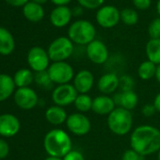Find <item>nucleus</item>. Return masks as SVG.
I'll return each instance as SVG.
<instances>
[{
    "label": "nucleus",
    "mask_w": 160,
    "mask_h": 160,
    "mask_svg": "<svg viewBox=\"0 0 160 160\" xmlns=\"http://www.w3.org/2000/svg\"><path fill=\"white\" fill-rule=\"evenodd\" d=\"M130 145L133 150L143 156L158 152L160 150V130L148 124L139 125L131 133Z\"/></svg>",
    "instance_id": "1"
},
{
    "label": "nucleus",
    "mask_w": 160,
    "mask_h": 160,
    "mask_svg": "<svg viewBox=\"0 0 160 160\" xmlns=\"http://www.w3.org/2000/svg\"><path fill=\"white\" fill-rule=\"evenodd\" d=\"M43 147L49 156L63 158L72 149V139L62 129H52L44 137Z\"/></svg>",
    "instance_id": "2"
},
{
    "label": "nucleus",
    "mask_w": 160,
    "mask_h": 160,
    "mask_svg": "<svg viewBox=\"0 0 160 160\" xmlns=\"http://www.w3.org/2000/svg\"><path fill=\"white\" fill-rule=\"evenodd\" d=\"M95 27L88 20H76L68 28V38L80 46H87L95 40Z\"/></svg>",
    "instance_id": "3"
},
{
    "label": "nucleus",
    "mask_w": 160,
    "mask_h": 160,
    "mask_svg": "<svg viewBox=\"0 0 160 160\" xmlns=\"http://www.w3.org/2000/svg\"><path fill=\"white\" fill-rule=\"evenodd\" d=\"M108 126L116 136L127 135L133 127V116L131 111L116 107L108 116Z\"/></svg>",
    "instance_id": "4"
},
{
    "label": "nucleus",
    "mask_w": 160,
    "mask_h": 160,
    "mask_svg": "<svg viewBox=\"0 0 160 160\" xmlns=\"http://www.w3.org/2000/svg\"><path fill=\"white\" fill-rule=\"evenodd\" d=\"M73 42L68 37H58L55 39L47 49L49 58L53 62L65 61L73 54Z\"/></svg>",
    "instance_id": "5"
},
{
    "label": "nucleus",
    "mask_w": 160,
    "mask_h": 160,
    "mask_svg": "<svg viewBox=\"0 0 160 160\" xmlns=\"http://www.w3.org/2000/svg\"><path fill=\"white\" fill-rule=\"evenodd\" d=\"M52 82L58 85L69 84L74 77V71L71 64L66 61L53 62L47 69Z\"/></svg>",
    "instance_id": "6"
},
{
    "label": "nucleus",
    "mask_w": 160,
    "mask_h": 160,
    "mask_svg": "<svg viewBox=\"0 0 160 160\" xmlns=\"http://www.w3.org/2000/svg\"><path fill=\"white\" fill-rule=\"evenodd\" d=\"M66 126L68 130L75 136L82 137L90 133L92 129V123L90 119L84 113H72L68 115L66 121Z\"/></svg>",
    "instance_id": "7"
},
{
    "label": "nucleus",
    "mask_w": 160,
    "mask_h": 160,
    "mask_svg": "<svg viewBox=\"0 0 160 160\" xmlns=\"http://www.w3.org/2000/svg\"><path fill=\"white\" fill-rule=\"evenodd\" d=\"M95 19L103 28H112L121 21V12L114 6L105 5L98 9Z\"/></svg>",
    "instance_id": "8"
},
{
    "label": "nucleus",
    "mask_w": 160,
    "mask_h": 160,
    "mask_svg": "<svg viewBox=\"0 0 160 160\" xmlns=\"http://www.w3.org/2000/svg\"><path fill=\"white\" fill-rule=\"evenodd\" d=\"M77 95L78 92L73 87V85H58L52 92V100L56 106L64 108L73 104Z\"/></svg>",
    "instance_id": "9"
},
{
    "label": "nucleus",
    "mask_w": 160,
    "mask_h": 160,
    "mask_svg": "<svg viewBox=\"0 0 160 160\" xmlns=\"http://www.w3.org/2000/svg\"><path fill=\"white\" fill-rule=\"evenodd\" d=\"M28 63L30 69L36 72L47 71L50 66V58L47 51L40 46L32 47L28 53Z\"/></svg>",
    "instance_id": "10"
},
{
    "label": "nucleus",
    "mask_w": 160,
    "mask_h": 160,
    "mask_svg": "<svg viewBox=\"0 0 160 160\" xmlns=\"http://www.w3.org/2000/svg\"><path fill=\"white\" fill-rule=\"evenodd\" d=\"M86 55L92 63L97 65L107 63L109 58V52L107 45L102 41L96 39L86 46Z\"/></svg>",
    "instance_id": "11"
},
{
    "label": "nucleus",
    "mask_w": 160,
    "mask_h": 160,
    "mask_svg": "<svg viewBox=\"0 0 160 160\" xmlns=\"http://www.w3.org/2000/svg\"><path fill=\"white\" fill-rule=\"evenodd\" d=\"M14 102L20 108L29 110L38 105L39 97L36 92L29 87L18 88L14 92Z\"/></svg>",
    "instance_id": "12"
},
{
    "label": "nucleus",
    "mask_w": 160,
    "mask_h": 160,
    "mask_svg": "<svg viewBox=\"0 0 160 160\" xmlns=\"http://www.w3.org/2000/svg\"><path fill=\"white\" fill-rule=\"evenodd\" d=\"M72 81V85L78 93L88 94L94 85V76L91 71L83 69L76 72Z\"/></svg>",
    "instance_id": "13"
},
{
    "label": "nucleus",
    "mask_w": 160,
    "mask_h": 160,
    "mask_svg": "<svg viewBox=\"0 0 160 160\" xmlns=\"http://www.w3.org/2000/svg\"><path fill=\"white\" fill-rule=\"evenodd\" d=\"M20 121L12 114L5 113L0 115V136L11 138L20 131Z\"/></svg>",
    "instance_id": "14"
},
{
    "label": "nucleus",
    "mask_w": 160,
    "mask_h": 160,
    "mask_svg": "<svg viewBox=\"0 0 160 160\" xmlns=\"http://www.w3.org/2000/svg\"><path fill=\"white\" fill-rule=\"evenodd\" d=\"M120 85V77L115 72L104 73L97 81V89L104 95H109L114 93Z\"/></svg>",
    "instance_id": "15"
},
{
    "label": "nucleus",
    "mask_w": 160,
    "mask_h": 160,
    "mask_svg": "<svg viewBox=\"0 0 160 160\" xmlns=\"http://www.w3.org/2000/svg\"><path fill=\"white\" fill-rule=\"evenodd\" d=\"M116 108L114 100L109 95L101 94L92 100V110L100 116H108Z\"/></svg>",
    "instance_id": "16"
},
{
    "label": "nucleus",
    "mask_w": 160,
    "mask_h": 160,
    "mask_svg": "<svg viewBox=\"0 0 160 160\" xmlns=\"http://www.w3.org/2000/svg\"><path fill=\"white\" fill-rule=\"evenodd\" d=\"M72 17V10L68 6H59L56 7L50 13V22L51 24L58 28H61L69 25Z\"/></svg>",
    "instance_id": "17"
},
{
    "label": "nucleus",
    "mask_w": 160,
    "mask_h": 160,
    "mask_svg": "<svg viewBox=\"0 0 160 160\" xmlns=\"http://www.w3.org/2000/svg\"><path fill=\"white\" fill-rule=\"evenodd\" d=\"M116 107L131 111L138 104V96L134 91L119 92L112 97Z\"/></svg>",
    "instance_id": "18"
},
{
    "label": "nucleus",
    "mask_w": 160,
    "mask_h": 160,
    "mask_svg": "<svg viewBox=\"0 0 160 160\" xmlns=\"http://www.w3.org/2000/svg\"><path fill=\"white\" fill-rule=\"evenodd\" d=\"M68 118L67 112L64 108L58 106L49 107L45 111V119L46 121L53 125H60L66 122Z\"/></svg>",
    "instance_id": "19"
},
{
    "label": "nucleus",
    "mask_w": 160,
    "mask_h": 160,
    "mask_svg": "<svg viewBox=\"0 0 160 160\" xmlns=\"http://www.w3.org/2000/svg\"><path fill=\"white\" fill-rule=\"evenodd\" d=\"M24 16L30 22L37 23L42 20L44 17V10L42 5L34 3L32 1L28 2L23 7Z\"/></svg>",
    "instance_id": "20"
},
{
    "label": "nucleus",
    "mask_w": 160,
    "mask_h": 160,
    "mask_svg": "<svg viewBox=\"0 0 160 160\" xmlns=\"http://www.w3.org/2000/svg\"><path fill=\"white\" fill-rule=\"evenodd\" d=\"M15 47V42L12 33L0 27V55L8 56L11 55Z\"/></svg>",
    "instance_id": "21"
},
{
    "label": "nucleus",
    "mask_w": 160,
    "mask_h": 160,
    "mask_svg": "<svg viewBox=\"0 0 160 160\" xmlns=\"http://www.w3.org/2000/svg\"><path fill=\"white\" fill-rule=\"evenodd\" d=\"M15 84L13 78L6 73H0V102L10 98L14 92Z\"/></svg>",
    "instance_id": "22"
},
{
    "label": "nucleus",
    "mask_w": 160,
    "mask_h": 160,
    "mask_svg": "<svg viewBox=\"0 0 160 160\" xmlns=\"http://www.w3.org/2000/svg\"><path fill=\"white\" fill-rule=\"evenodd\" d=\"M35 75L29 69H20L18 70L14 76H13V81L16 87L18 88H27L29 87L32 82L34 81Z\"/></svg>",
    "instance_id": "23"
},
{
    "label": "nucleus",
    "mask_w": 160,
    "mask_h": 160,
    "mask_svg": "<svg viewBox=\"0 0 160 160\" xmlns=\"http://www.w3.org/2000/svg\"><path fill=\"white\" fill-rule=\"evenodd\" d=\"M145 51L148 60L155 65L160 64V39H150L146 44Z\"/></svg>",
    "instance_id": "24"
},
{
    "label": "nucleus",
    "mask_w": 160,
    "mask_h": 160,
    "mask_svg": "<svg viewBox=\"0 0 160 160\" xmlns=\"http://www.w3.org/2000/svg\"><path fill=\"white\" fill-rule=\"evenodd\" d=\"M155 71H156V65L147 59L139 64L138 68V75L141 80L148 81V80L154 77Z\"/></svg>",
    "instance_id": "25"
},
{
    "label": "nucleus",
    "mask_w": 160,
    "mask_h": 160,
    "mask_svg": "<svg viewBox=\"0 0 160 160\" xmlns=\"http://www.w3.org/2000/svg\"><path fill=\"white\" fill-rule=\"evenodd\" d=\"M92 98L89 94H82L78 93L73 106L80 113H86L92 110Z\"/></svg>",
    "instance_id": "26"
},
{
    "label": "nucleus",
    "mask_w": 160,
    "mask_h": 160,
    "mask_svg": "<svg viewBox=\"0 0 160 160\" xmlns=\"http://www.w3.org/2000/svg\"><path fill=\"white\" fill-rule=\"evenodd\" d=\"M121 20L126 26H134L138 22V14L136 10L126 8L121 11Z\"/></svg>",
    "instance_id": "27"
},
{
    "label": "nucleus",
    "mask_w": 160,
    "mask_h": 160,
    "mask_svg": "<svg viewBox=\"0 0 160 160\" xmlns=\"http://www.w3.org/2000/svg\"><path fill=\"white\" fill-rule=\"evenodd\" d=\"M34 81L40 86L42 87L44 89H50L52 87V85L54 84L52 82V80L47 72V71H43V72H36L35 74V78Z\"/></svg>",
    "instance_id": "28"
},
{
    "label": "nucleus",
    "mask_w": 160,
    "mask_h": 160,
    "mask_svg": "<svg viewBox=\"0 0 160 160\" xmlns=\"http://www.w3.org/2000/svg\"><path fill=\"white\" fill-rule=\"evenodd\" d=\"M135 87V80L131 75L123 74L120 77V85L119 89L121 92H129L134 91Z\"/></svg>",
    "instance_id": "29"
},
{
    "label": "nucleus",
    "mask_w": 160,
    "mask_h": 160,
    "mask_svg": "<svg viewBox=\"0 0 160 160\" xmlns=\"http://www.w3.org/2000/svg\"><path fill=\"white\" fill-rule=\"evenodd\" d=\"M148 34L151 39H160V17L154 18L148 27Z\"/></svg>",
    "instance_id": "30"
},
{
    "label": "nucleus",
    "mask_w": 160,
    "mask_h": 160,
    "mask_svg": "<svg viewBox=\"0 0 160 160\" xmlns=\"http://www.w3.org/2000/svg\"><path fill=\"white\" fill-rule=\"evenodd\" d=\"M79 6L87 10H96L103 7L105 0H77Z\"/></svg>",
    "instance_id": "31"
},
{
    "label": "nucleus",
    "mask_w": 160,
    "mask_h": 160,
    "mask_svg": "<svg viewBox=\"0 0 160 160\" xmlns=\"http://www.w3.org/2000/svg\"><path fill=\"white\" fill-rule=\"evenodd\" d=\"M122 160H145V156L130 148L122 153Z\"/></svg>",
    "instance_id": "32"
},
{
    "label": "nucleus",
    "mask_w": 160,
    "mask_h": 160,
    "mask_svg": "<svg viewBox=\"0 0 160 160\" xmlns=\"http://www.w3.org/2000/svg\"><path fill=\"white\" fill-rule=\"evenodd\" d=\"M63 160H85L83 153L76 150H72L63 158Z\"/></svg>",
    "instance_id": "33"
},
{
    "label": "nucleus",
    "mask_w": 160,
    "mask_h": 160,
    "mask_svg": "<svg viewBox=\"0 0 160 160\" xmlns=\"http://www.w3.org/2000/svg\"><path fill=\"white\" fill-rule=\"evenodd\" d=\"M133 5L139 11H145L151 7L152 0H132Z\"/></svg>",
    "instance_id": "34"
},
{
    "label": "nucleus",
    "mask_w": 160,
    "mask_h": 160,
    "mask_svg": "<svg viewBox=\"0 0 160 160\" xmlns=\"http://www.w3.org/2000/svg\"><path fill=\"white\" fill-rule=\"evenodd\" d=\"M155 112H157V111H156L153 104H146L141 108V113L145 117H152V115L155 114Z\"/></svg>",
    "instance_id": "35"
},
{
    "label": "nucleus",
    "mask_w": 160,
    "mask_h": 160,
    "mask_svg": "<svg viewBox=\"0 0 160 160\" xmlns=\"http://www.w3.org/2000/svg\"><path fill=\"white\" fill-rule=\"evenodd\" d=\"M9 152H10V147L7 141L0 138V159L7 157V155L9 154Z\"/></svg>",
    "instance_id": "36"
},
{
    "label": "nucleus",
    "mask_w": 160,
    "mask_h": 160,
    "mask_svg": "<svg viewBox=\"0 0 160 160\" xmlns=\"http://www.w3.org/2000/svg\"><path fill=\"white\" fill-rule=\"evenodd\" d=\"M5 1L13 7H24L28 2H29L28 0H5Z\"/></svg>",
    "instance_id": "37"
},
{
    "label": "nucleus",
    "mask_w": 160,
    "mask_h": 160,
    "mask_svg": "<svg viewBox=\"0 0 160 160\" xmlns=\"http://www.w3.org/2000/svg\"><path fill=\"white\" fill-rule=\"evenodd\" d=\"M51 2L57 7H59V6H67L69 3L72 2V0H51Z\"/></svg>",
    "instance_id": "38"
},
{
    "label": "nucleus",
    "mask_w": 160,
    "mask_h": 160,
    "mask_svg": "<svg viewBox=\"0 0 160 160\" xmlns=\"http://www.w3.org/2000/svg\"><path fill=\"white\" fill-rule=\"evenodd\" d=\"M152 104H153V106H154L156 111L160 113V92L156 94V96H155L154 99H153V103H152Z\"/></svg>",
    "instance_id": "39"
},
{
    "label": "nucleus",
    "mask_w": 160,
    "mask_h": 160,
    "mask_svg": "<svg viewBox=\"0 0 160 160\" xmlns=\"http://www.w3.org/2000/svg\"><path fill=\"white\" fill-rule=\"evenodd\" d=\"M72 16H79V15H81L83 13V8L81 6L74 7L72 10Z\"/></svg>",
    "instance_id": "40"
},
{
    "label": "nucleus",
    "mask_w": 160,
    "mask_h": 160,
    "mask_svg": "<svg viewBox=\"0 0 160 160\" xmlns=\"http://www.w3.org/2000/svg\"><path fill=\"white\" fill-rule=\"evenodd\" d=\"M154 78L156 79V81L160 84V64L159 65H156V71H155Z\"/></svg>",
    "instance_id": "41"
},
{
    "label": "nucleus",
    "mask_w": 160,
    "mask_h": 160,
    "mask_svg": "<svg viewBox=\"0 0 160 160\" xmlns=\"http://www.w3.org/2000/svg\"><path fill=\"white\" fill-rule=\"evenodd\" d=\"M32 2H34V3H37V4H40V5H42V4H44V3H46L48 0H31Z\"/></svg>",
    "instance_id": "42"
},
{
    "label": "nucleus",
    "mask_w": 160,
    "mask_h": 160,
    "mask_svg": "<svg viewBox=\"0 0 160 160\" xmlns=\"http://www.w3.org/2000/svg\"><path fill=\"white\" fill-rule=\"evenodd\" d=\"M156 12L160 17V0H157V3H156Z\"/></svg>",
    "instance_id": "43"
},
{
    "label": "nucleus",
    "mask_w": 160,
    "mask_h": 160,
    "mask_svg": "<svg viewBox=\"0 0 160 160\" xmlns=\"http://www.w3.org/2000/svg\"><path fill=\"white\" fill-rule=\"evenodd\" d=\"M44 160H63V159L62 158H58V157H54V156H48Z\"/></svg>",
    "instance_id": "44"
},
{
    "label": "nucleus",
    "mask_w": 160,
    "mask_h": 160,
    "mask_svg": "<svg viewBox=\"0 0 160 160\" xmlns=\"http://www.w3.org/2000/svg\"><path fill=\"white\" fill-rule=\"evenodd\" d=\"M157 160H160V150L157 152Z\"/></svg>",
    "instance_id": "45"
}]
</instances>
